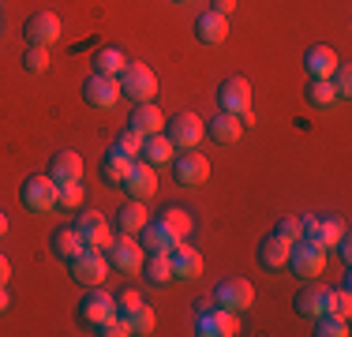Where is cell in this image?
Returning a JSON list of instances; mask_svg holds the SVG:
<instances>
[{
    "instance_id": "1",
    "label": "cell",
    "mask_w": 352,
    "mask_h": 337,
    "mask_svg": "<svg viewBox=\"0 0 352 337\" xmlns=\"http://www.w3.org/2000/svg\"><path fill=\"white\" fill-rule=\"evenodd\" d=\"M68 274H72L75 285H82V289H94V285L105 281L109 259L102 255V248H82L75 259H68Z\"/></svg>"
},
{
    "instance_id": "2",
    "label": "cell",
    "mask_w": 352,
    "mask_h": 337,
    "mask_svg": "<svg viewBox=\"0 0 352 337\" xmlns=\"http://www.w3.org/2000/svg\"><path fill=\"white\" fill-rule=\"evenodd\" d=\"M116 79H120V94L131 98V101H154V94H157V75L150 64L128 61V67H124Z\"/></svg>"
},
{
    "instance_id": "3",
    "label": "cell",
    "mask_w": 352,
    "mask_h": 337,
    "mask_svg": "<svg viewBox=\"0 0 352 337\" xmlns=\"http://www.w3.org/2000/svg\"><path fill=\"white\" fill-rule=\"evenodd\" d=\"M285 266H292V274L296 277H304V281H311V277H318L326 270V248H318V243L311 240H292V248H289V263Z\"/></svg>"
},
{
    "instance_id": "4",
    "label": "cell",
    "mask_w": 352,
    "mask_h": 337,
    "mask_svg": "<svg viewBox=\"0 0 352 337\" xmlns=\"http://www.w3.org/2000/svg\"><path fill=\"white\" fill-rule=\"evenodd\" d=\"M165 135H169L173 146L195 150L199 142L206 139V124H203V116H195V113H176L173 120H165Z\"/></svg>"
},
{
    "instance_id": "5",
    "label": "cell",
    "mask_w": 352,
    "mask_h": 337,
    "mask_svg": "<svg viewBox=\"0 0 352 337\" xmlns=\"http://www.w3.org/2000/svg\"><path fill=\"white\" fill-rule=\"evenodd\" d=\"M105 259H109V266H116L120 274H139L142 263H146V251H142V243L135 240V236L120 232V240H109Z\"/></svg>"
},
{
    "instance_id": "6",
    "label": "cell",
    "mask_w": 352,
    "mask_h": 337,
    "mask_svg": "<svg viewBox=\"0 0 352 337\" xmlns=\"http://www.w3.org/2000/svg\"><path fill=\"white\" fill-rule=\"evenodd\" d=\"M19 199H23V206H27L30 214H49V210L56 206V180L49 173L45 176H30V180H23Z\"/></svg>"
},
{
    "instance_id": "7",
    "label": "cell",
    "mask_w": 352,
    "mask_h": 337,
    "mask_svg": "<svg viewBox=\"0 0 352 337\" xmlns=\"http://www.w3.org/2000/svg\"><path fill=\"white\" fill-rule=\"evenodd\" d=\"M214 300H217V307H229V311H236V315H244L251 303H255V285H251L248 277H225L214 289Z\"/></svg>"
},
{
    "instance_id": "8",
    "label": "cell",
    "mask_w": 352,
    "mask_h": 337,
    "mask_svg": "<svg viewBox=\"0 0 352 337\" xmlns=\"http://www.w3.org/2000/svg\"><path fill=\"white\" fill-rule=\"evenodd\" d=\"M173 173H176V184H184V188H199V184L210 180V162H206L203 150H184L180 157L173 154Z\"/></svg>"
},
{
    "instance_id": "9",
    "label": "cell",
    "mask_w": 352,
    "mask_h": 337,
    "mask_svg": "<svg viewBox=\"0 0 352 337\" xmlns=\"http://www.w3.org/2000/svg\"><path fill=\"white\" fill-rule=\"evenodd\" d=\"M82 98H87V105H94V109H113L116 101H120V79L116 75H102V72H94L87 83H82Z\"/></svg>"
},
{
    "instance_id": "10",
    "label": "cell",
    "mask_w": 352,
    "mask_h": 337,
    "mask_svg": "<svg viewBox=\"0 0 352 337\" xmlns=\"http://www.w3.org/2000/svg\"><path fill=\"white\" fill-rule=\"evenodd\" d=\"M300 229H304V240L318 243V248H338V240L345 236V225L333 221V217H322V214L300 217Z\"/></svg>"
},
{
    "instance_id": "11",
    "label": "cell",
    "mask_w": 352,
    "mask_h": 337,
    "mask_svg": "<svg viewBox=\"0 0 352 337\" xmlns=\"http://www.w3.org/2000/svg\"><path fill=\"white\" fill-rule=\"evenodd\" d=\"M199 334L203 337H232V334H240V315L236 311H229V307H214L210 311H199Z\"/></svg>"
},
{
    "instance_id": "12",
    "label": "cell",
    "mask_w": 352,
    "mask_h": 337,
    "mask_svg": "<svg viewBox=\"0 0 352 337\" xmlns=\"http://www.w3.org/2000/svg\"><path fill=\"white\" fill-rule=\"evenodd\" d=\"M217 105H221V113H248L251 109V83L244 75H229V79L217 87Z\"/></svg>"
},
{
    "instance_id": "13",
    "label": "cell",
    "mask_w": 352,
    "mask_h": 337,
    "mask_svg": "<svg viewBox=\"0 0 352 337\" xmlns=\"http://www.w3.org/2000/svg\"><path fill=\"white\" fill-rule=\"evenodd\" d=\"M116 315V296H109V292H102V285H94V289H87V296H82L79 303V318L87 326H102L105 318Z\"/></svg>"
},
{
    "instance_id": "14",
    "label": "cell",
    "mask_w": 352,
    "mask_h": 337,
    "mask_svg": "<svg viewBox=\"0 0 352 337\" xmlns=\"http://www.w3.org/2000/svg\"><path fill=\"white\" fill-rule=\"evenodd\" d=\"M75 232L82 236L87 248H109V240H113V229H109L105 214H98V210H79V217H75Z\"/></svg>"
},
{
    "instance_id": "15",
    "label": "cell",
    "mask_w": 352,
    "mask_h": 337,
    "mask_svg": "<svg viewBox=\"0 0 352 337\" xmlns=\"http://www.w3.org/2000/svg\"><path fill=\"white\" fill-rule=\"evenodd\" d=\"M124 191H128L131 199H139V202L154 199L157 195V173H154V165L142 162V157H135V162H131L128 180H124Z\"/></svg>"
},
{
    "instance_id": "16",
    "label": "cell",
    "mask_w": 352,
    "mask_h": 337,
    "mask_svg": "<svg viewBox=\"0 0 352 337\" xmlns=\"http://www.w3.org/2000/svg\"><path fill=\"white\" fill-rule=\"evenodd\" d=\"M292 307H296V315H304V318H318V315H326V311L333 307V289L330 285H307V289L296 292Z\"/></svg>"
},
{
    "instance_id": "17",
    "label": "cell",
    "mask_w": 352,
    "mask_h": 337,
    "mask_svg": "<svg viewBox=\"0 0 352 337\" xmlns=\"http://www.w3.org/2000/svg\"><path fill=\"white\" fill-rule=\"evenodd\" d=\"M169 263H173L176 281H195V277L203 274V255H199L188 240H176L169 248Z\"/></svg>"
},
{
    "instance_id": "18",
    "label": "cell",
    "mask_w": 352,
    "mask_h": 337,
    "mask_svg": "<svg viewBox=\"0 0 352 337\" xmlns=\"http://www.w3.org/2000/svg\"><path fill=\"white\" fill-rule=\"evenodd\" d=\"M23 34H27V45H53L56 38H60V15L56 12H34L27 19V27H23Z\"/></svg>"
},
{
    "instance_id": "19",
    "label": "cell",
    "mask_w": 352,
    "mask_h": 337,
    "mask_svg": "<svg viewBox=\"0 0 352 337\" xmlns=\"http://www.w3.org/2000/svg\"><path fill=\"white\" fill-rule=\"evenodd\" d=\"M49 176L56 180V188H60V184H79L82 180V157L75 154V150H56V154L49 157Z\"/></svg>"
},
{
    "instance_id": "20",
    "label": "cell",
    "mask_w": 352,
    "mask_h": 337,
    "mask_svg": "<svg viewBox=\"0 0 352 337\" xmlns=\"http://www.w3.org/2000/svg\"><path fill=\"white\" fill-rule=\"evenodd\" d=\"M128 128H135L139 135H157V131H165V113L154 101H135V109L128 116Z\"/></svg>"
},
{
    "instance_id": "21",
    "label": "cell",
    "mask_w": 352,
    "mask_h": 337,
    "mask_svg": "<svg viewBox=\"0 0 352 337\" xmlns=\"http://www.w3.org/2000/svg\"><path fill=\"white\" fill-rule=\"evenodd\" d=\"M157 221L169 229L173 240H191V232H195V217H191V210L188 206H176V202L157 214Z\"/></svg>"
},
{
    "instance_id": "22",
    "label": "cell",
    "mask_w": 352,
    "mask_h": 337,
    "mask_svg": "<svg viewBox=\"0 0 352 337\" xmlns=\"http://www.w3.org/2000/svg\"><path fill=\"white\" fill-rule=\"evenodd\" d=\"M195 38L203 45H221L229 38V15H217V12H203L195 19Z\"/></svg>"
},
{
    "instance_id": "23",
    "label": "cell",
    "mask_w": 352,
    "mask_h": 337,
    "mask_svg": "<svg viewBox=\"0 0 352 337\" xmlns=\"http://www.w3.org/2000/svg\"><path fill=\"white\" fill-rule=\"evenodd\" d=\"M338 53H333L330 45H311L304 53V67H307V75H311V79H330L333 72H338Z\"/></svg>"
},
{
    "instance_id": "24",
    "label": "cell",
    "mask_w": 352,
    "mask_h": 337,
    "mask_svg": "<svg viewBox=\"0 0 352 337\" xmlns=\"http://www.w3.org/2000/svg\"><path fill=\"white\" fill-rule=\"evenodd\" d=\"M289 248H292L289 240H281L278 232H270L266 240H258V251H255L258 266H263V270H281L285 263H289Z\"/></svg>"
},
{
    "instance_id": "25",
    "label": "cell",
    "mask_w": 352,
    "mask_h": 337,
    "mask_svg": "<svg viewBox=\"0 0 352 337\" xmlns=\"http://www.w3.org/2000/svg\"><path fill=\"white\" fill-rule=\"evenodd\" d=\"M210 139L217 142V146H232V142H240V135H244V124H240L236 113H217L210 116Z\"/></svg>"
},
{
    "instance_id": "26",
    "label": "cell",
    "mask_w": 352,
    "mask_h": 337,
    "mask_svg": "<svg viewBox=\"0 0 352 337\" xmlns=\"http://www.w3.org/2000/svg\"><path fill=\"white\" fill-rule=\"evenodd\" d=\"M146 221H150V210H146V202H139V199L124 202V206L116 210V229L124 236H139Z\"/></svg>"
},
{
    "instance_id": "27",
    "label": "cell",
    "mask_w": 352,
    "mask_h": 337,
    "mask_svg": "<svg viewBox=\"0 0 352 337\" xmlns=\"http://www.w3.org/2000/svg\"><path fill=\"white\" fill-rule=\"evenodd\" d=\"M131 162H135V157L120 154V150L113 146L102 157V180L109 184V188H124V180H128V173H131Z\"/></svg>"
},
{
    "instance_id": "28",
    "label": "cell",
    "mask_w": 352,
    "mask_h": 337,
    "mask_svg": "<svg viewBox=\"0 0 352 337\" xmlns=\"http://www.w3.org/2000/svg\"><path fill=\"white\" fill-rule=\"evenodd\" d=\"M173 142H169V135L165 131H157V135H146L142 139V150H139V157L142 162H150V165H165V162H173Z\"/></svg>"
},
{
    "instance_id": "29",
    "label": "cell",
    "mask_w": 352,
    "mask_h": 337,
    "mask_svg": "<svg viewBox=\"0 0 352 337\" xmlns=\"http://www.w3.org/2000/svg\"><path fill=\"white\" fill-rule=\"evenodd\" d=\"M139 274L146 277L150 285H169V281H173V263H169V251H154V255H146V263H142Z\"/></svg>"
},
{
    "instance_id": "30",
    "label": "cell",
    "mask_w": 352,
    "mask_h": 337,
    "mask_svg": "<svg viewBox=\"0 0 352 337\" xmlns=\"http://www.w3.org/2000/svg\"><path fill=\"white\" fill-rule=\"evenodd\" d=\"M82 248H87V243H82V236L75 232V225H64V229L53 232V255L64 259V263H68V259H75Z\"/></svg>"
},
{
    "instance_id": "31",
    "label": "cell",
    "mask_w": 352,
    "mask_h": 337,
    "mask_svg": "<svg viewBox=\"0 0 352 337\" xmlns=\"http://www.w3.org/2000/svg\"><path fill=\"white\" fill-rule=\"evenodd\" d=\"M139 240H142V251H146V255H154V251H169L176 243L162 221H146V225H142V232H139Z\"/></svg>"
},
{
    "instance_id": "32",
    "label": "cell",
    "mask_w": 352,
    "mask_h": 337,
    "mask_svg": "<svg viewBox=\"0 0 352 337\" xmlns=\"http://www.w3.org/2000/svg\"><path fill=\"white\" fill-rule=\"evenodd\" d=\"M124 67H128V56H124L116 45L98 49V56H94V72H102V75H120Z\"/></svg>"
},
{
    "instance_id": "33",
    "label": "cell",
    "mask_w": 352,
    "mask_h": 337,
    "mask_svg": "<svg viewBox=\"0 0 352 337\" xmlns=\"http://www.w3.org/2000/svg\"><path fill=\"white\" fill-rule=\"evenodd\" d=\"M120 318L131 326V334H154V326H157V318H154V311H150V303H139V307L124 311Z\"/></svg>"
},
{
    "instance_id": "34",
    "label": "cell",
    "mask_w": 352,
    "mask_h": 337,
    "mask_svg": "<svg viewBox=\"0 0 352 337\" xmlns=\"http://www.w3.org/2000/svg\"><path fill=\"white\" fill-rule=\"evenodd\" d=\"M307 101H311L315 109H330L333 101H338V87H333L330 79H311L307 83Z\"/></svg>"
},
{
    "instance_id": "35",
    "label": "cell",
    "mask_w": 352,
    "mask_h": 337,
    "mask_svg": "<svg viewBox=\"0 0 352 337\" xmlns=\"http://www.w3.org/2000/svg\"><path fill=\"white\" fill-rule=\"evenodd\" d=\"M315 334H318V337H349V318L326 311V315L315 318Z\"/></svg>"
},
{
    "instance_id": "36",
    "label": "cell",
    "mask_w": 352,
    "mask_h": 337,
    "mask_svg": "<svg viewBox=\"0 0 352 337\" xmlns=\"http://www.w3.org/2000/svg\"><path fill=\"white\" fill-rule=\"evenodd\" d=\"M82 202H87V191H82V184H60V188H56V206L79 210Z\"/></svg>"
},
{
    "instance_id": "37",
    "label": "cell",
    "mask_w": 352,
    "mask_h": 337,
    "mask_svg": "<svg viewBox=\"0 0 352 337\" xmlns=\"http://www.w3.org/2000/svg\"><path fill=\"white\" fill-rule=\"evenodd\" d=\"M23 67H27L30 75H41L49 67V49L45 45H27V53H23Z\"/></svg>"
},
{
    "instance_id": "38",
    "label": "cell",
    "mask_w": 352,
    "mask_h": 337,
    "mask_svg": "<svg viewBox=\"0 0 352 337\" xmlns=\"http://www.w3.org/2000/svg\"><path fill=\"white\" fill-rule=\"evenodd\" d=\"M142 139H146V135H139L135 128H128V131H120V139H116L113 146L120 150V154H128V157H139V150H142Z\"/></svg>"
},
{
    "instance_id": "39",
    "label": "cell",
    "mask_w": 352,
    "mask_h": 337,
    "mask_svg": "<svg viewBox=\"0 0 352 337\" xmlns=\"http://www.w3.org/2000/svg\"><path fill=\"white\" fill-rule=\"evenodd\" d=\"M98 334H102V337H128V334H131V326L124 323L120 315H113V318H105V323L98 326Z\"/></svg>"
},
{
    "instance_id": "40",
    "label": "cell",
    "mask_w": 352,
    "mask_h": 337,
    "mask_svg": "<svg viewBox=\"0 0 352 337\" xmlns=\"http://www.w3.org/2000/svg\"><path fill=\"white\" fill-rule=\"evenodd\" d=\"M274 232H278L281 240H289V243L304 236V229H300V217H281V221H278V229H274Z\"/></svg>"
},
{
    "instance_id": "41",
    "label": "cell",
    "mask_w": 352,
    "mask_h": 337,
    "mask_svg": "<svg viewBox=\"0 0 352 337\" xmlns=\"http://www.w3.org/2000/svg\"><path fill=\"white\" fill-rule=\"evenodd\" d=\"M330 83L338 87V98H345L349 90H352V72H349V64H338V72L330 75Z\"/></svg>"
},
{
    "instance_id": "42",
    "label": "cell",
    "mask_w": 352,
    "mask_h": 337,
    "mask_svg": "<svg viewBox=\"0 0 352 337\" xmlns=\"http://www.w3.org/2000/svg\"><path fill=\"white\" fill-rule=\"evenodd\" d=\"M333 315H341V318H349L352 315V296H349V289H338L333 292Z\"/></svg>"
},
{
    "instance_id": "43",
    "label": "cell",
    "mask_w": 352,
    "mask_h": 337,
    "mask_svg": "<svg viewBox=\"0 0 352 337\" xmlns=\"http://www.w3.org/2000/svg\"><path fill=\"white\" fill-rule=\"evenodd\" d=\"M139 303H142V296H139V292H135V289H124V292H120V296H116V315H124V311H131V307H139Z\"/></svg>"
},
{
    "instance_id": "44",
    "label": "cell",
    "mask_w": 352,
    "mask_h": 337,
    "mask_svg": "<svg viewBox=\"0 0 352 337\" xmlns=\"http://www.w3.org/2000/svg\"><path fill=\"white\" fill-rule=\"evenodd\" d=\"M232 8H236V0H210V12H217V15H229Z\"/></svg>"
},
{
    "instance_id": "45",
    "label": "cell",
    "mask_w": 352,
    "mask_h": 337,
    "mask_svg": "<svg viewBox=\"0 0 352 337\" xmlns=\"http://www.w3.org/2000/svg\"><path fill=\"white\" fill-rule=\"evenodd\" d=\"M8 277H12V263H8V255H0V285H8Z\"/></svg>"
},
{
    "instance_id": "46",
    "label": "cell",
    "mask_w": 352,
    "mask_h": 337,
    "mask_svg": "<svg viewBox=\"0 0 352 337\" xmlns=\"http://www.w3.org/2000/svg\"><path fill=\"white\" fill-rule=\"evenodd\" d=\"M8 307H12V296H8V289H4V285H0V315H4Z\"/></svg>"
},
{
    "instance_id": "47",
    "label": "cell",
    "mask_w": 352,
    "mask_h": 337,
    "mask_svg": "<svg viewBox=\"0 0 352 337\" xmlns=\"http://www.w3.org/2000/svg\"><path fill=\"white\" fill-rule=\"evenodd\" d=\"M4 232H8V217L0 214V236H4Z\"/></svg>"
},
{
    "instance_id": "48",
    "label": "cell",
    "mask_w": 352,
    "mask_h": 337,
    "mask_svg": "<svg viewBox=\"0 0 352 337\" xmlns=\"http://www.w3.org/2000/svg\"><path fill=\"white\" fill-rule=\"evenodd\" d=\"M173 4H191V0H173Z\"/></svg>"
}]
</instances>
